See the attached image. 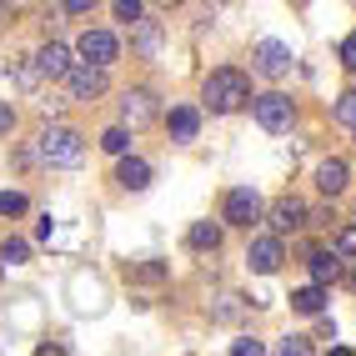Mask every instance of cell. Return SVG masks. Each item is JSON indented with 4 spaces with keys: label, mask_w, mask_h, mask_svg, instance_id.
Here are the masks:
<instances>
[{
    "label": "cell",
    "mask_w": 356,
    "mask_h": 356,
    "mask_svg": "<svg viewBox=\"0 0 356 356\" xmlns=\"http://www.w3.org/2000/svg\"><path fill=\"white\" fill-rule=\"evenodd\" d=\"M201 101H206L211 115H231V111L251 106V81H246L236 65H221V70H211V76H206Z\"/></svg>",
    "instance_id": "cell-1"
},
{
    "label": "cell",
    "mask_w": 356,
    "mask_h": 356,
    "mask_svg": "<svg viewBox=\"0 0 356 356\" xmlns=\"http://www.w3.org/2000/svg\"><path fill=\"white\" fill-rule=\"evenodd\" d=\"M35 156L45 165H81L86 140H81V131H70V126H45L40 140H35Z\"/></svg>",
    "instance_id": "cell-2"
},
{
    "label": "cell",
    "mask_w": 356,
    "mask_h": 356,
    "mask_svg": "<svg viewBox=\"0 0 356 356\" xmlns=\"http://www.w3.org/2000/svg\"><path fill=\"white\" fill-rule=\"evenodd\" d=\"M251 115H256L261 131L281 136V131H291L296 106H291V96H281V90H266V96H251Z\"/></svg>",
    "instance_id": "cell-3"
},
{
    "label": "cell",
    "mask_w": 356,
    "mask_h": 356,
    "mask_svg": "<svg viewBox=\"0 0 356 356\" xmlns=\"http://www.w3.org/2000/svg\"><path fill=\"white\" fill-rule=\"evenodd\" d=\"M65 86H70V96H76V101H96V96H106V65L76 60L65 70Z\"/></svg>",
    "instance_id": "cell-4"
},
{
    "label": "cell",
    "mask_w": 356,
    "mask_h": 356,
    "mask_svg": "<svg viewBox=\"0 0 356 356\" xmlns=\"http://www.w3.org/2000/svg\"><path fill=\"white\" fill-rule=\"evenodd\" d=\"M291 60H296V56H291V45H286V40H261L256 51H251V65H256L266 81H281V76L291 70Z\"/></svg>",
    "instance_id": "cell-5"
},
{
    "label": "cell",
    "mask_w": 356,
    "mask_h": 356,
    "mask_svg": "<svg viewBox=\"0 0 356 356\" xmlns=\"http://www.w3.org/2000/svg\"><path fill=\"white\" fill-rule=\"evenodd\" d=\"M226 221H231V226H256V221H261V196L251 191V186L226 191Z\"/></svg>",
    "instance_id": "cell-6"
},
{
    "label": "cell",
    "mask_w": 356,
    "mask_h": 356,
    "mask_svg": "<svg viewBox=\"0 0 356 356\" xmlns=\"http://www.w3.org/2000/svg\"><path fill=\"white\" fill-rule=\"evenodd\" d=\"M281 261H286V251H281V236H261V241H251V251H246V266H251L256 276L281 271Z\"/></svg>",
    "instance_id": "cell-7"
},
{
    "label": "cell",
    "mask_w": 356,
    "mask_h": 356,
    "mask_svg": "<svg viewBox=\"0 0 356 356\" xmlns=\"http://www.w3.org/2000/svg\"><path fill=\"white\" fill-rule=\"evenodd\" d=\"M76 51H81L90 65H111L115 56H121V45H115V35H111V31H81Z\"/></svg>",
    "instance_id": "cell-8"
},
{
    "label": "cell",
    "mask_w": 356,
    "mask_h": 356,
    "mask_svg": "<svg viewBox=\"0 0 356 356\" xmlns=\"http://www.w3.org/2000/svg\"><path fill=\"white\" fill-rule=\"evenodd\" d=\"M301 226H312V211H306L296 196H281V201L271 206V231L286 236V231H301Z\"/></svg>",
    "instance_id": "cell-9"
},
{
    "label": "cell",
    "mask_w": 356,
    "mask_h": 356,
    "mask_svg": "<svg viewBox=\"0 0 356 356\" xmlns=\"http://www.w3.org/2000/svg\"><path fill=\"white\" fill-rule=\"evenodd\" d=\"M146 121H156V96H151V90H126V101H121V126L140 131Z\"/></svg>",
    "instance_id": "cell-10"
},
{
    "label": "cell",
    "mask_w": 356,
    "mask_h": 356,
    "mask_svg": "<svg viewBox=\"0 0 356 356\" xmlns=\"http://www.w3.org/2000/svg\"><path fill=\"white\" fill-rule=\"evenodd\" d=\"M346 181H351V165H346L341 156H331V161L316 165V191H321V196H341Z\"/></svg>",
    "instance_id": "cell-11"
},
{
    "label": "cell",
    "mask_w": 356,
    "mask_h": 356,
    "mask_svg": "<svg viewBox=\"0 0 356 356\" xmlns=\"http://www.w3.org/2000/svg\"><path fill=\"white\" fill-rule=\"evenodd\" d=\"M165 131H171V140H196V131H201V111L196 106H171V115H165Z\"/></svg>",
    "instance_id": "cell-12"
},
{
    "label": "cell",
    "mask_w": 356,
    "mask_h": 356,
    "mask_svg": "<svg viewBox=\"0 0 356 356\" xmlns=\"http://www.w3.org/2000/svg\"><path fill=\"white\" fill-rule=\"evenodd\" d=\"M35 65H40V76H51V81H65V70L76 65V60H70V51H65L60 40H51V45H40V51H35Z\"/></svg>",
    "instance_id": "cell-13"
},
{
    "label": "cell",
    "mask_w": 356,
    "mask_h": 356,
    "mask_svg": "<svg viewBox=\"0 0 356 356\" xmlns=\"http://www.w3.org/2000/svg\"><path fill=\"white\" fill-rule=\"evenodd\" d=\"M136 56L140 60H156L161 56V40H165V31H161V20H136Z\"/></svg>",
    "instance_id": "cell-14"
},
{
    "label": "cell",
    "mask_w": 356,
    "mask_h": 356,
    "mask_svg": "<svg viewBox=\"0 0 356 356\" xmlns=\"http://www.w3.org/2000/svg\"><path fill=\"white\" fill-rule=\"evenodd\" d=\"M115 181L126 186V191H146L151 186V165L140 156H121V165H115Z\"/></svg>",
    "instance_id": "cell-15"
},
{
    "label": "cell",
    "mask_w": 356,
    "mask_h": 356,
    "mask_svg": "<svg viewBox=\"0 0 356 356\" xmlns=\"http://www.w3.org/2000/svg\"><path fill=\"white\" fill-rule=\"evenodd\" d=\"M186 246L191 251H221V226L216 221H196L191 231H186Z\"/></svg>",
    "instance_id": "cell-16"
},
{
    "label": "cell",
    "mask_w": 356,
    "mask_h": 356,
    "mask_svg": "<svg viewBox=\"0 0 356 356\" xmlns=\"http://www.w3.org/2000/svg\"><path fill=\"white\" fill-rule=\"evenodd\" d=\"M291 306H296L301 316H321V312H326V286H316V281H312V286L291 291Z\"/></svg>",
    "instance_id": "cell-17"
},
{
    "label": "cell",
    "mask_w": 356,
    "mask_h": 356,
    "mask_svg": "<svg viewBox=\"0 0 356 356\" xmlns=\"http://www.w3.org/2000/svg\"><path fill=\"white\" fill-rule=\"evenodd\" d=\"M246 312H251V306L241 296H216V301H211V321H221V326H236Z\"/></svg>",
    "instance_id": "cell-18"
},
{
    "label": "cell",
    "mask_w": 356,
    "mask_h": 356,
    "mask_svg": "<svg viewBox=\"0 0 356 356\" xmlns=\"http://www.w3.org/2000/svg\"><path fill=\"white\" fill-rule=\"evenodd\" d=\"M341 276V256L337 251H312V281L316 286H326V281Z\"/></svg>",
    "instance_id": "cell-19"
},
{
    "label": "cell",
    "mask_w": 356,
    "mask_h": 356,
    "mask_svg": "<svg viewBox=\"0 0 356 356\" xmlns=\"http://www.w3.org/2000/svg\"><path fill=\"white\" fill-rule=\"evenodd\" d=\"M0 261H10V266H26V261H31V241L6 236V241H0Z\"/></svg>",
    "instance_id": "cell-20"
},
{
    "label": "cell",
    "mask_w": 356,
    "mask_h": 356,
    "mask_svg": "<svg viewBox=\"0 0 356 356\" xmlns=\"http://www.w3.org/2000/svg\"><path fill=\"white\" fill-rule=\"evenodd\" d=\"M101 151H111V156H126V151H131V126H111V131L101 136Z\"/></svg>",
    "instance_id": "cell-21"
},
{
    "label": "cell",
    "mask_w": 356,
    "mask_h": 356,
    "mask_svg": "<svg viewBox=\"0 0 356 356\" xmlns=\"http://www.w3.org/2000/svg\"><path fill=\"white\" fill-rule=\"evenodd\" d=\"M331 121H337V126H356V90H346V96L337 101V106H331Z\"/></svg>",
    "instance_id": "cell-22"
},
{
    "label": "cell",
    "mask_w": 356,
    "mask_h": 356,
    "mask_svg": "<svg viewBox=\"0 0 356 356\" xmlns=\"http://www.w3.org/2000/svg\"><path fill=\"white\" fill-rule=\"evenodd\" d=\"M0 216H26V196L20 191H0Z\"/></svg>",
    "instance_id": "cell-23"
},
{
    "label": "cell",
    "mask_w": 356,
    "mask_h": 356,
    "mask_svg": "<svg viewBox=\"0 0 356 356\" xmlns=\"http://www.w3.org/2000/svg\"><path fill=\"white\" fill-rule=\"evenodd\" d=\"M115 20H121V26H136V20H140V0H115Z\"/></svg>",
    "instance_id": "cell-24"
},
{
    "label": "cell",
    "mask_w": 356,
    "mask_h": 356,
    "mask_svg": "<svg viewBox=\"0 0 356 356\" xmlns=\"http://www.w3.org/2000/svg\"><path fill=\"white\" fill-rule=\"evenodd\" d=\"M276 351H281V356H306V351H312V341H306V337H281Z\"/></svg>",
    "instance_id": "cell-25"
},
{
    "label": "cell",
    "mask_w": 356,
    "mask_h": 356,
    "mask_svg": "<svg viewBox=\"0 0 356 356\" xmlns=\"http://www.w3.org/2000/svg\"><path fill=\"white\" fill-rule=\"evenodd\" d=\"M15 81H20V90H35L40 86V65H15Z\"/></svg>",
    "instance_id": "cell-26"
},
{
    "label": "cell",
    "mask_w": 356,
    "mask_h": 356,
    "mask_svg": "<svg viewBox=\"0 0 356 356\" xmlns=\"http://www.w3.org/2000/svg\"><path fill=\"white\" fill-rule=\"evenodd\" d=\"M337 256H356V226H346V231L337 236Z\"/></svg>",
    "instance_id": "cell-27"
},
{
    "label": "cell",
    "mask_w": 356,
    "mask_h": 356,
    "mask_svg": "<svg viewBox=\"0 0 356 356\" xmlns=\"http://www.w3.org/2000/svg\"><path fill=\"white\" fill-rule=\"evenodd\" d=\"M231 356H261V341L241 337V341H231Z\"/></svg>",
    "instance_id": "cell-28"
},
{
    "label": "cell",
    "mask_w": 356,
    "mask_h": 356,
    "mask_svg": "<svg viewBox=\"0 0 356 356\" xmlns=\"http://www.w3.org/2000/svg\"><path fill=\"white\" fill-rule=\"evenodd\" d=\"M15 131V111H10V101H0V136H10Z\"/></svg>",
    "instance_id": "cell-29"
},
{
    "label": "cell",
    "mask_w": 356,
    "mask_h": 356,
    "mask_svg": "<svg viewBox=\"0 0 356 356\" xmlns=\"http://www.w3.org/2000/svg\"><path fill=\"white\" fill-rule=\"evenodd\" d=\"M65 15H86V10H96V0H60Z\"/></svg>",
    "instance_id": "cell-30"
},
{
    "label": "cell",
    "mask_w": 356,
    "mask_h": 356,
    "mask_svg": "<svg viewBox=\"0 0 356 356\" xmlns=\"http://www.w3.org/2000/svg\"><path fill=\"white\" fill-rule=\"evenodd\" d=\"M341 65H351V70H356V35H346V40H341Z\"/></svg>",
    "instance_id": "cell-31"
},
{
    "label": "cell",
    "mask_w": 356,
    "mask_h": 356,
    "mask_svg": "<svg viewBox=\"0 0 356 356\" xmlns=\"http://www.w3.org/2000/svg\"><path fill=\"white\" fill-rule=\"evenodd\" d=\"M151 6H161V10H171V6H181V0H151Z\"/></svg>",
    "instance_id": "cell-32"
},
{
    "label": "cell",
    "mask_w": 356,
    "mask_h": 356,
    "mask_svg": "<svg viewBox=\"0 0 356 356\" xmlns=\"http://www.w3.org/2000/svg\"><path fill=\"white\" fill-rule=\"evenodd\" d=\"M206 6H221V0H206Z\"/></svg>",
    "instance_id": "cell-33"
},
{
    "label": "cell",
    "mask_w": 356,
    "mask_h": 356,
    "mask_svg": "<svg viewBox=\"0 0 356 356\" xmlns=\"http://www.w3.org/2000/svg\"><path fill=\"white\" fill-rule=\"evenodd\" d=\"M351 136H356V126H351Z\"/></svg>",
    "instance_id": "cell-34"
}]
</instances>
